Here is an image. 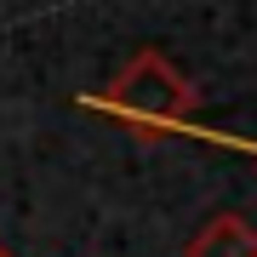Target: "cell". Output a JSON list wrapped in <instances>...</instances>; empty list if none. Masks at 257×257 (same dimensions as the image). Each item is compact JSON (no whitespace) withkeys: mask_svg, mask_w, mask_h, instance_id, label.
<instances>
[{"mask_svg":"<svg viewBox=\"0 0 257 257\" xmlns=\"http://www.w3.org/2000/svg\"><path fill=\"white\" fill-rule=\"evenodd\" d=\"M0 257H12V251H6V246H0Z\"/></svg>","mask_w":257,"mask_h":257,"instance_id":"cell-3","label":"cell"},{"mask_svg":"<svg viewBox=\"0 0 257 257\" xmlns=\"http://www.w3.org/2000/svg\"><path fill=\"white\" fill-rule=\"evenodd\" d=\"M194 103H200L194 80L172 63V57H160L155 46H149V52H138V57H132V63L92 97V109L114 114L132 138L149 143V138H166V132H189Z\"/></svg>","mask_w":257,"mask_h":257,"instance_id":"cell-1","label":"cell"},{"mask_svg":"<svg viewBox=\"0 0 257 257\" xmlns=\"http://www.w3.org/2000/svg\"><path fill=\"white\" fill-rule=\"evenodd\" d=\"M251 155H257V149H251Z\"/></svg>","mask_w":257,"mask_h":257,"instance_id":"cell-4","label":"cell"},{"mask_svg":"<svg viewBox=\"0 0 257 257\" xmlns=\"http://www.w3.org/2000/svg\"><path fill=\"white\" fill-rule=\"evenodd\" d=\"M189 257H257V229L240 211H217L200 223V234L189 240Z\"/></svg>","mask_w":257,"mask_h":257,"instance_id":"cell-2","label":"cell"}]
</instances>
